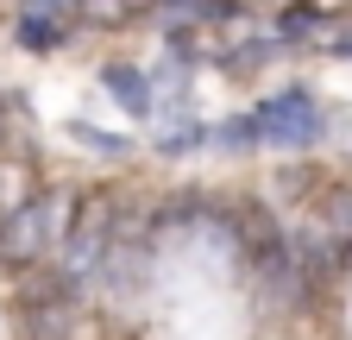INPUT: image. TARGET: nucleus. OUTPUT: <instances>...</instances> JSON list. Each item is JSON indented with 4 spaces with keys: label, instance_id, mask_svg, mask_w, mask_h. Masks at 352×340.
Segmentation results:
<instances>
[{
    "label": "nucleus",
    "instance_id": "6",
    "mask_svg": "<svg viewBox=\"0 0 352 340\" xmlns=\"http://www.w3.org/2000/svg\"><path fill=\"white\" fill-rule=\"evenodd\" d=\"M63 38H69V19H57V13H19V45L25 51H57L63 45Z\"/></svg>",
    "mask_w": 352,
    "mask_h": 340
},
{
    "label": "nucleus",
    "instance_id": "1",
    "mask_svg": "<svg viewBox=\"0 0 352 340\" xmlns=\"http://www.w3.org/2000/svg\"><path fill=\"white\" fill-rule=\"evenodd\" d=\"M76 227V189L69 183H51V189H32L25 202L0 208V265H44L51 252L69 240Z\"/></svg>",
    "mask_w": 352,
    "mask_h": 340
},
{
    "label": "nucleus",
    "instance_id": "3",
    "mask_svg": "<svg viewBox=\"0 0 352 340\" xmlns=\"http://www.w3.org/2000/svg\"><path fill=\"white\" fill-rule=\"evenodd\" d=\"M151 19H157L170 38H195L201 25L239 19V0H151Z\"/></svg>",
    "mask_w": 352,
    "mask_h": 340
},
{
    "label": "nucleus",
    "instance_id": "4",
    "mask_svg": "<svg viewBox=\"0 0 352 340\" xmlns=\"http://www.w3.org/2000/svg\"><path fill=\"white\" fill-rule=\"evenodd\" d=\"M151 126H157V133H151V145L164 151V158H183V151H201L208 139H214V126L195 114V120H176V107H157L151 114Z\"/></svg>",
    "mask_w": 352,
    "mask_h": 340
},
{
    "label": "nucleus",
    "instance_id": "9",
    "mask_svg": "<svg viewBox=\"0 0 352 340\" xmlns=\"http://www.w3.org/2000/svg\"><path fill=\"white\" fill-rule=\"evenodd\" d=\"M0 107H7V95H0ZM0 126H7V114H0Z\"/></svg>",
    "mask_w": 352,
    "mask_h": 340
},
{
    "label": "nucleus",
    "instance_id": "2",
    "mask_svg": "<svg viewBox=\"0 0 352 340\" xmlns=\"http://www.w3.org/2000/svg\"><path fill=\"white\" fill-rule=\"evenodd\" d=\"M252 133L258 145H277V151H302V145H321L327 133V114L308 89H283V95H264L252 107Z\"/></svg>",
    "mask_w": 352,
    "mask_h": 340
},
{
    "label": "nucleus",
    "instance_id": "5",
    "mask_svg": "<svg viewBox=\"0 0 352 340\" xmlns=\"http://www.w3.org/2000/svg\"><path fill=\"white\" fill-rule=\"evenodd\" d=\"M101 89H107L126 114L151 120V76H145L139 63H101Z\"/></svg>",
    "mask_w": 352,
    "mask_h": 340
},
{
    "label": "nucleus",
    "instance_id": "7",
    "mask_svg": "<svg viewBox=\"0 0 352 340\" xmlns=\"http://www.w3.org/2000/svg\"><path fill=\"white\" fill-rule=\"evenodd\" d=\"M69 139L88 145V151H107V158H126V151H132L126 133H101V126H88V120H69Z\"/></svg>",
    "mask_w": 352,
    "mask_h": 340
},
{
    "label": "nucleus",
    "instance_id": "8",
    "mask_svg": "<svg viewBox=\"0 0 352 340\" xmlns=\"http://www.w3.org/2000/svg\"><path fill=\"white\" fill-rule=\"evenodd\" d=\"M333 51H340V57H352V32H340V38H333Z\"/></svg>",
    "mask_w": 352,
    "mask_h": 340
}]
</instances>
